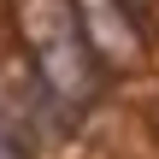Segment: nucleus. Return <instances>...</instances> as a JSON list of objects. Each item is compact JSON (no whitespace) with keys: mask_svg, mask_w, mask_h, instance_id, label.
Listing matches in <instances>:
<instances>
[{"mask_svg":"<svg viewBox=\"0 0 159 159\" xmlns=\"http://www.w3.org/2000/svg\"><path fill=\"white\" fill-rule=\"evenodd\" d=\"M24 35H30L41 89L77 112L94 94V41L83 30V12L65 6V0H30L24 6Z\"/></svg>","mask_w":159,"mask_h":159,"instance_id":"1","label":"nucleus"},{"mask_svg":"<svg viewBox=\"0 0 159 159\" xmlns=\"http://www.w3.org/2000/svg\"><path fill=\"white\" fill-rule=\"evenodd\" d=\"M71 6L83 12V30H89L94 53H112V59H136V53H142L130 12H118L124 0H71Z\"/></svg>","mask_w":159,"mask_h":159,"instance_id":"2","label":"nucleus"},{"mask_svg":"<svg viewBox=\"0 0 159 159\" xmlns=\"http://www.w3.org/2000/svg\"><path fill=\"white\" fill-rule=\"evenodd\" d=\"M0 159H24V148H12V136L0 130Z\"/></svg>","mask_w":159,"mask_h":159,"instance_id":"3","label":"nucleus"}]
</instances>
